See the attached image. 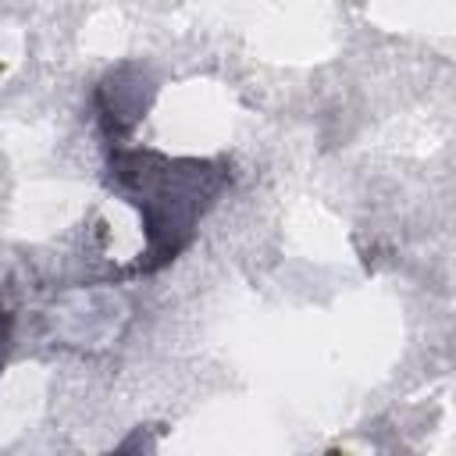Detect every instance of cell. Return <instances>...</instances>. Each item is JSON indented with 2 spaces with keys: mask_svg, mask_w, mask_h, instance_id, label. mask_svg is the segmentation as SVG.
Masks as SVG:
<instances>
[{
  "mask_svg": "<svg viewBox=\"0 0 456 456\" xmlns=\"http://www.w3.org/2000/svg\"><path fill=\"white\" fill-rule=\"evenodd\" d=\"M114 182L132 196L146 224V267L153 271L185 249L200 214L210 207L224 175L207 171L200 160H164L157 153L114 150Z\"/></svg>",
  "mask_w": 456,
  "mask_h": 456,
  "instance_id": "6da1fadb",
  "label": "cell"
}]
</instances>
